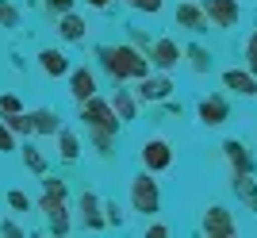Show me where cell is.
<instances>
[{
	"label": "cell",
	"instance_id": "cell-20",
	"mask_svg": "<svg viewBox=\"0 0 257 238\" xmlns=\"http://www.w3.org/2000/svg\"><path fill=\"white\" fill-rule=\"evenodd\" d=\"M31 127L43 131V135H58V115H54V111H46V108H39V111L31 115Z\"/></svg>",
	"mask_w": 257,
	"mask_h": 238
},
{
	"label": "cell",
	"instance_id": "cell-32",
	"mask_svg": "<svg viewBox=\"0 0 257 238\" xmlns=\"http://www.w3.org/2000/svg\"><path fill=\"white\" fill-rule=\"evenodd\" d=\"M146 234H154V238H165V234H169V227H161V223H150V227H146Z\"/></svg>",
	"mask_w": 257,
	"mask_h": 238
},
{
	"label": "cell",
	"instance_id": "cell-24",
	"mask_svg": "<svg viewBox=\"0 0 257 238\" xmlns=\"http://www.w3.org/2000/svg\"><path fill=\"white\" fill-rule=\"evenodd\" d=\"M127 4H131V8H135V12H150V16H158L165 0H127Z\"/></svg>",
	"mask_w": 257,
	"mask_h": 238
},
{
	"label": "cell",
	"instance_id": "cell-9",
	"mask_svg": "<svg viewBox=\"0 0 257 238\" xmlns=\"http://www.w3.org/2000/svg\"><path fill=\"white\" fill-rule=\"evenodd\" d=\"M177 23H181L184 31H192V35L207 31V16H204V8H200V4H188V0H181V4H177Z\"/></svg>",
	"mask_w": 257,
	"mask_h": 238
},
{
	"label": "cell",
	"instance_id": "cell-2",
	"mask_svg": "<svg viewBox=\"0 0 257 238\" xmlns=\"http://www.w3.org/2000/svg\"><path fill=\"white\" fill-rule=\"evenodd\" d=\"M100 62H104L107 73L115 77V85H123V81H139V77L150 73V58L139 54L135 46H104V50H100Z\"/></svg>",
	"mask_w": 257,
	"mask_h": 238
},
{
	"label": "cell",
	"instance_id": "cell-8",
	"mask_svg": "<svg viewBox=\"0 0 257 238\" xmlns=\"http://www.w3.org/2000/svg\"><path fill=\"white\" fill-rule=\"evenodd\" d=\"M150 65L154 69H161V73H169L173 65H181V46L173 43V39H158V43L150 46Z\"/></svg>",
	"mask_w": 257,
	"mask_h": 238
},
{
	"label": "cell",
	"instance_id": "cell-4",
	"mask_svg": "<svg viewBox=\"0 0 257 238\" xmlns=\"http://www.w3.org/2000/svg\"><path fill=\"white\" fill-rule=\"evenodd\" d=\"M43 211L50 215L54 230H69V215H65V184L62 181H46V196H43Z\"/></svg>",
	"mask_w": 257,
	"mask_h": 238
},
{
	"label": "cell",
	"instance_id": "cell-33",
	"mask_svg": "<svg viewBox=\"0 0 257 238\" xmlns=\"http://www.w3.org/2000/svg\"><path fill=\"white\" fill-rule=\"evenodd\" d=\"M46 4H50L54 12H69V8H73V0H46Z\"/></svg>",
	"mask_w": 257,
	"mask_h": 238
},
{
	"label": "cell",
	"instance_id": "cell-5",
	"mask_svg": "<svg viewBox=\"0 0 257 238\" xmlns=\"http://www.w3.org/2000/svg\"><path fill=\"white\" fill-rule=\"evenodd\" d=\"M200 8H204V16H207V27H219V31L238 27V16H242L238 0H204Z\"/></svg>",
	"mask_w": 257,
	"mask_h": 238
},
{
	"label": "cell",
	"instance_id": "cell-13",
	"mask_svg": "<svg viewBox=\"0 0 257 238\" xmlns=\"http://www.w3.org/2000/svg\"><path fill=\"white\" fill-rule=\"evenodd\" d=\"M69 92H73V100L96 96V73H92V69H77V73L69 77Z\"/></svg>",
	"mask_w": 257,
	"mask_h": 238
},
{
	"label": "cell",
	"instance_id": "cell-3",
	"mask_svg": "<svg viewBox=\"0 0 257 238\" xmlns=\"http://www.w3.org/2000/svg\"><path fill=\"white\" fill-rule=\"evenodd\" d=\"M131 204H135V211H142V215H158L161 192H158L154 173H139L135 181H131Z\"/></svg>",
	"mask_w": 257,
	"mask_h": 238
},
{
	"label": "cell",
	"instance_id": "cell-11",
	"mask_svg": "<svg viewBox=\"0 0 257 238\" xmlns=\"http://www.w3.org/2000/svg\"><path fill=\"white\" fill-rule=\"evenodd\" d=\"M223 85L230 88V92H238V96H257V77L253 73H242V69H226L223 73Z\"/></svg>",
	"mask_w": 257,
	"mask_h": 238
},
{
	"label": "cell",
	"instance_id": "cell-25",
	"mask_svg": "<svg viewBox=\"0 0 257 238\" xmlns=\"http://www.w3.org/2000/svg\"><path fill=\"white\" fill-rule=\"evenodd\" d=\"M23 162L31 165L35 173H43V169H46V162H43V154H39V150H31V146H27V150H23Z\"/></svg>",
	"mask_w": 257,
	"mask_h": 238
},
{
	"label": "cell",
	"instance_id": "cell-12",
	"mask_svg": "<svg viewBox=\"0 0 257 238\" xmlns=\"http://www.w3.org/2000/svg\"><path fill=\"white\" fill-rule=\"evenodd\" d=\"M200 123H207V127H223V123H226V100L223 96L200 100Z\"/></svg>",
	"mask_w": 257,
	"mask_h": 238
},
{
	"label": "cell",
	"instance_id": "cell-23",
	"mask_svg": "<svg viewBox=\"0 0 257 238\" xmlns=\"http://www.w3.org/2000/svg\"><path fill=\"white\" fill-rule=\"evenodd\" d=\"M188 62H192V69H196V73L211 69V62H207V50H200V46H188Z\"/></svg>",
	"mask_w": 257,
	"mask_h": 238
},
{
	"label": "cell",
	"instance_id": "cell-27",
	"mask_svg": "<svg viewBox=\"0 0 257 238\" xmlns=\"http://www.w3.org/2000/svg\"><path fill=\"white\" fill-rule=\"evenodd\" d=\"M0 23H4V27H16V23H20V16H16L12 4H0Z\"/></svg>",
	"mask_w": 257,
	"mask_h": 238
},
{
	"label": "cell",
	"instance_id": "cell-21",
	"mask_svg": "<svg viewBox=\"0 0 257 238\" xmlns=\"http://www.w3.org/2000/svg\"><path fill=\"white\" fill-rule=\"evenodd\" d=\"M77 154H81V142H77V135L62 131V158H65V162H73Z\"/></svg>",
	"mask_w": 257,
	"mask_h": 238
},
{
	"label": "cell",
	"instance_id": "cell-26",
	"mask_svg": "<svg viewBox=\"0 0 257 238\" xmlns=\"http://www.w3.org/2000/svg\"><path fill=\"white\" fill-rule=\"evenodd\" d=\"M246 62H249V73L257 77V31L249 35V43H246Z\"/></svg>",
	"mask_w": 257,
	"mask_h": 238
},
{
	"label": "cell",
	"instance_id": "cell-6",
	"mask_svg": "<svg viewBox=\"0 0 257 238\" xmlns=\"http://www.w3.org/2000/svg\"><path fill=\"white\" fill-rule=\"evenodd\" d=\"M142 165H146V173H165L173 165V146L165 139H146L142 142Z\"/></svg>",
	"mask_w": 257,
	"mask_h": 238
},
{
	"label": "cell",
	"instance_id": "cell-17",
	"mask_svg": "<svg viewBox=\"0 0 257 238\" xmlns=\"http://www.w3.org/2000/svg\"><path fill=\"white\" fill-rule=\"evenodd\" d=\"M111 111H115L119 123H131V119H135V96H131L127 88H115V96H111Z\"/></svg>",
	"mask_w": 257,
	"mask_h": 238
},
{
	"label": "cell",
	"instance_id": "cell-14",
	"mask_svg": "<svg viewBox=\"0 0 257 238\" xmlns=\"http://www.w3.org/2000/svg\"><path fill=\"white\" fill-rule=\"evenodd\" d=\"M81 223H85L88 230L107 227V223H104V215H100V200H96L92 192H85V196H81Z\"/></svg>",
	"mask_w": 257,
	"mask_h": 238
},
{
	"label": "cell",
	"instance_id": "cell-16",
	"mask_svg": "<svg viewBox=\"0 0 257 238\" xmlns=\"http://www.w3.org/2000/svg\"><path fill=\"white\" fill-rule=\"evenodd\" d=\"M223 150H226V158H230V165H234V173H249V169H253V158H249V150L242 146V142L230 139Z\"/></svg>",
	"mask_w": 257,
	"mask_h": 238
},
{
	"label": "cell",
	"instance_id": "cell-31",
	"mask_svg": "<svg viewBox=\"0 0 257 238\" xmlns=\"http://www.w3.org/2000/svg\"><path fill=\"white\" fill-rule=\"evenodd\" d=\"M8 200H12V207H16V211H23V207H27V196H23V192H12Z\"/></svg>",
	"mask_w": 257,
	"mask_h": 238
},
{
	"label": "cell",
	"instance_id": "cell-7",
	"mask_svg": "<svg viewBox=\"0 0 257 238\" xmlns=\"http://www.w3.org/2000/svg\"><path fill=\"white\" fill-rule=\"evenodd\" d=\"M200 230H204V234H211V238H230L234 234V219H230V211H226V207H219V204H211L204 211V223H200Z\"/></svg>",
	"mask_w": 257,
	"mask_h": 238
},
{
	"label": "cell",
	"instance_id": "cell-15",
	"mask_svg": "<svg viewBox=\"0 0 257 238\" xmlns=\"http://www.w3.org/2000/svg\"><path fill=\"white\" fill-rule=\"evenodd\" d=\"M39 62H43V73H50V77H62V73H69V58L62 54V50H43L39 54Z\"/></svg>",
	"mask_w": 257,
	"mask_h": 238
},
{
	"label": "cell",
	"instance_id": "cell-19",
	"mask_svg": "<svg viewBox=\"0 0 257 238\" xmlns=\"http://www.w3.org/2000/svg\"><path fill=\"white\" fill-rule=\"evenodd\" d=\"M62 39H69V43H77V39H85V20L81 16H73V12H65L62 16Z\"/></svg>",
	"mask_w": 257,
	"mask_h": 238
},
{
	"label": "cell",
	"instance_id": "cell-34",
	"mask_svg": "<svg viewBox=\"0 0 257 238\" xmlns=\"http://www.w3.org/2000/svg\"><path fill=\"white\" fill-rule=\"evenodd\" d=\"M88 4H92V8H107V4H111V0H88Z\"/></svg>",
	"mask_w": 257,
	"mask_h": 238
},
{
	"label": "cell",
	"instance_id": "cell-28",
	"mask_svg": "<svg viewBox=\"0 0 257 238\" xmlns=\"http://www.w3.org/2000/svg\"><path fill=\"white\" fill-rule=\"evenodd\" d=\"M104 223H111V227H115V223H123V215H119V204H104Z\"/></svg>",
	"mask_w": 257,
	"mask_h": 238
},
{
	"label": "cell",
	"instance_id": "cell-1",
	"mask_svg": "<svg viewBox=\"0 0 257 238\" xmlns=\"http://www.w3.org/2000/svg\"><path fill=\"white\" fill-rule=\"evenodd\" d=\"M81 119H85L88 135L96 139L100 154L107 158V154H111V139H115V131H119V119H115V111H111V104H104V100H96V96L81 100Z\"/></svg>",
	"mask_w": 257,
	"mask_h": 238
},
{
	"label": "cell",
	"instance_id": "cell-22",
	"mask_svg": "<svg viewBox=\"0 0 257 238\" xmlns=\"http://www.w3.org/2000/svg\"><path fill=\"white\" fill-rule=\"evenodd\" d=\"M8 131H20V135H31V115H23V111H12L8 115Z\"/></svg>",
	"mask_w": 257,
	"mask_h": 238
},
{
	"label": "cell",
	"instance_id": "cell-18",
	"mask_svg": "<svg viewBox=\"0 0 257 238\" xmlns=\"http://www.w3.org/2000/svg\"><path fill=\"white\" fill-rule=\"evenodd\" d=\"M234 192L249 204V211H257V181L249 173H234Z\"/></svg>",
	"mask_w": 257,
	"mask_h": 238
},
{
	"label": "cell",
	"instance_id": "cell-10",
	"mask_svg": "<svg viewBox=\"0 0 257 238\" xmlns=\"http://www.w3.org/2000/svg\"><path fill=\"white\" fill-rule=\"evenodd\" d=\"M169 92H173V81L165 73L161 77H150V73L139 77V100H165Z\"/></svg>",
	"mask_w": 257,
	"mask_h": 238
},
{
	"label": "cell",
	"instance_id": "cell-30",
	"mask_svg": "<svg viewBox=\"0 0 257 238\" xmlns=\"http://www.w3.org/2000/svg\"><path fill=\"white\" fill-rule=\"evenodd\" d=\"M0 150H12V131L0 123Z\"/></svg>",
	"mask_w": 257,
	"mask_h": 238
},
{
	"label": "cell",
	"instance_id": "cell-29",
	"mask_svg": "<svg viewBox=\"0 0 257 238\" xmlns=\"http://www.w3.org/2000/svg\"><path fill=\"white\" fill-rule=\"evenodd\" d=\"M0 108L12 115V111H20V100H16V96H0Z\"/></svg>",
	"mask_w": 257,
	"mask_h": 238
}]
</instances>
